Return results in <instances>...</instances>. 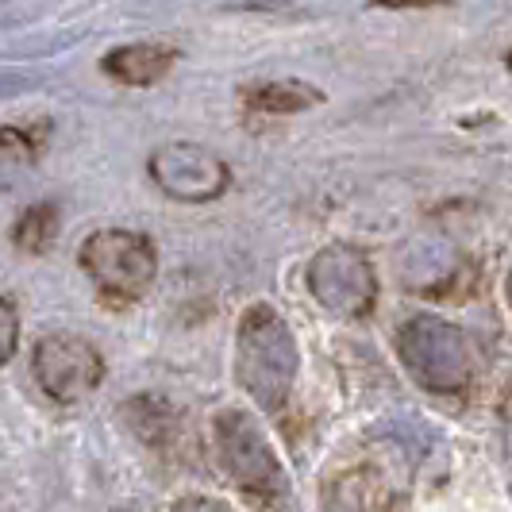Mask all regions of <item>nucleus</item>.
<instances>
[{
	"instance_id": "39448f33",
	"label": "nucleus",
	"mask_w": 512,
	"mask_h": 512,
	"mask_svg": "<svg viewBox=\"0 0 512 512\" xmlns=\"http://www.w3.org/2000/svg\"><path fill=\"white\" fill-rule=\"evenodd\" d=\"M305 282L312 289V297L332 316H343V320H359L378 301V278H374L370 258L362 255L359 247H347V243L324 247L312 258Z\"/></svg>"
},
{
	"instance_id": "20e7f679",
	"label": "nucleus",
	"mask_w": 512,
	"mask_h": 512,
	"mask_svg": "<svg viewBox=\"0 0 512 512\" xmlns=\"http://www.w3.org/2000/svg\"><path fill=\"white\" fill-rule=\"evenodd\" d=\"M81 270L112 301H139L154 282L158 251L143 231L104 228L81 243Z\"/></svg>"
},
{
	"instance_id": "2eb2a0df",
	"label": "nucleus",
	"mask_w": 512,
	"mask_h": 512,
	"mask_svg": "<svg viewBox=\"0 0 512 512\" xmlns=\"http://www.w3.org/2000/svg\"><path fill=\"white\" fill-rule=\"evenodd\" d=\"M505 66H509V70H512V51H509V54H505Z\"/></svg>"
},
{
	"instance_id": "ddd939ff",
	"label": "nucleus",
	"mask_w": 512,
	"mask_h": 512,
	"mask_svg": "<svg viewBox=\"0 0 512 512\" xmlns=\"http://www.w3.org/2000/svg\"><path fill=\"white\" fill-rule=\"evenodd\" d=\"M378 8H432V4H447V0H374Z\"/></svg>"
},
{
	"instance_id": "f03ea898",
	"label": "nucleus",
	"mask_w": 512,
	"mask_h": 512,
	"mask_svg": "<svg viewBox=\"0 0 512 512\" xmlns=\"http://www.w3.org/2000/svg\"><path fill=\"white\" fill-rule=\"evenodd\" d=\"M212 432H216V459L231 478V486L247 501H255L258 509H278L289 497V478L270 439L262 436V428L247 412L224 409L216 416Z\"/></svg>"
},
{
	"instance_id": "f257e3e1",
	"label": "nucleus",
	"mask_w": 512,
	"mask_h": 512,
	"mask_svg": "<svg viewBox=\"0 0 512 512\" xmlns=\"http://www.w3.org/2000/svg\"><path fill=\"white\" fill-rule=\"evenodd\" d=\"M297 343L282 316L270 305H251L239 320L235 339V374L255 397L258 409L282 412L297 382Z\"/></svg>"
},
{
	"instance_id": "6e6552de",
	"label": "nucleus",
	"mask_w": 512,
	"mask_h": 512,
	"mask_svg": "<svg viewBox=\"0 0 512 512\" xmlns=\"http://www.w3.org/2000/svg\"><path fill=\"white\" fill-rule=\"evenodd\" d=\"M174 62H178L174 43L143 39V43H124V47L108 51L101 58V70L112 81H124V85H154L174 70Z\"/></svg>"
},
{
	"instance_id": "9d476101",
	"label": "nucleus",
	"mask_w": 512,
	"mask_h": 512,
	"mask_svg": "<svg viewBox=\"0 0 512 512\" xmlns=\"http://www.w3.org/2000/svg\"><path fill=\"white\" fill-rule=\"evenodd\" d=\"M54 228H58V208L47 201V205L27 208L24 216H20V224H16V231H12V239H16V247H20V251L39 255V251H47V247H51Z\"/></svg>"
},
{
	"instance_id": "1a4fd4ad",
	"label": "nucleus",
	"mask_w": 512,
	"mask_h": 512,
	"mask_svg": "<svg viewBox=\"0 0 512 512\" xmlns=\"http://www.w3.org/2000/svg\"><path fill=\"white\" fill-rule=\"evenodd\" d=\"M243 104L255 112H266V116H289V112H305V108L324 104V93L305 81H258L243 93Z\"/></svg>"
},
{
	"instance_id": "7ed1b4c3",
	"label": "nucleus",
	"mask_w": 512,
	"mask_h": 512,
	"mask_svg": "<svg viewBox=\"0 0 512 512\" xmlns=\"http://www.w3.org/2000/svg\"><path fill=\"white\" fill-rule=\"evenodd\" d=\"M397 355L412 378L432 393H462L474 378L470 339L436 316H412L397 332Z\"/></svg>"
},
{
	"instance_id": "4468645a",
	"label": "nucleus",
	"mask_w": 512,
	"mask_h": 512,
	"mask_svg": "<svg viewBox=\"0 0 512 512\" xmlns=\"http://www.w3.org/2000/svg\"><path fill=\"white\" fill-rule=\"evenodd\" d=\"M505 297H509V308H512V274H509V282H505Z\"/></svg>"
},
{
	"instance_id": "9b49d317",
	"label": "nucleus",
	"mask_w": 512,
	"mask_h": 512,
	"mask_svg": "<svg viewBox=\"0 0 512 512\" xmlns=\"http://www.w3.org/2000/svg\"><path fill=\"white\" fill-rule=\"evenodd\" d=\"M16 351V305L12 297H4V359Z\"/></svg>"
},
{
	"instance_id": "f8f14e48",
	"label": "nucleus",
	"mask_w": 512,
	"mask_h": 512,
	"mask_svg": "<svg viewBox=\"0 0 512 512\" xmlns=\"http://www.w3.org/2000/svg\"><path fill=\"white\" fill-rule=\"evenodd\" d=\"M174 512H231L228 505H220V501H208V497H185L174 505Z\"/></svg>"
},
{
	"instance_id": "423d86ee",
	"label": "nucleus",
	"mask_w": 512,
	"mask_h": 512,
	"mask_svg": "<svg viewBox=\"0 0 512 512\" xmlns=\"http://www.w3.org/2000/svg\"><path fill=\"white\" fill-rule=\"evenodd\" d=\"M31 370H35L39 389L58 405H77L104 382V362L97 355V347L77 339V335H47V339H39Z\"/></svg>"
},
{
	"instance_id": "0eeeda50",
	"label": "nucleus",
	"mask_w": 512,
	"mask_h": 512,
	"mask_svg": "<svg viewBox=\"0 0 512 512\" xmlns=\"http://www.w3.org/2000/svg\"><path fill=\"white\" fill-rule=\"evenodd\" d=\"M151 178L166 197L205 205L224 197L231 174L220 154L205 151L197 143H166L151 154Z\"/></svg>"
}]
</instances>
